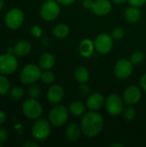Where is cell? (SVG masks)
<instances>
[{
	"label": "cell",
	"instance_id": "1",
	"mask_svg": "<svg viewBox=\"0 0 146 147\" xmlns=\"http://www.w3.org/2000/svg\"><path fill=\"white\" fill-rule=\"evenodd\" d=\"M81 128L83 134L89 138L98 135L103 129L104 120L103 117L96 111L86 113L81 121Z\"/></svg>",
	"mask_w": 146,
	"mask_h": 147
},
{
	"label": "cell",
	"instance_id": "2",
	"mask_svg": "<svg viewBox=\"0 0 146 147\" xmlns=\"http://www.w3.org/2000/svg\"><path fill=\"white\" fill-rule=\"evenodd\" d=\"M51 123L46 119H39L35 121L32 127L33 138L40 142L45 141L50 135Z\"/></svg>",
	"mask_w": 146,
	"mask_h": 147
},
{
	"label": "cell",
	"instance_id": "3",
	"mask_svg": "<svg viewBox=\"0 0 146 147\" xmlns=\"http://www.w3.org/2000/svg\"><path fill=\"white\" fill-rule=\"evenodd\" d=\"M40 67L34 64H28L25 65L21 71L20 79L23 84H33L40 79Z\"/></svg>",
	"mask_w": 146,
	"mask_h": 147
},
{
	"label": "cell",
	"instance_id": "4",
	"mask_svg": "<svg viewBox=\"0 0 146 147\" xmlns=\"http://www.w3.org/2000/svg\"><path fill=\"white\" fill-rule=\"evenodd\" d=\"M69 118V111L64 105H56L54 106L49 114V121L50 123L56 127H60L64 126Z\"/></svg>",
	"mask_w": 146,
	"mask_h": 147
},
{
	"label": "cell",
	"instance_id": "5",
	"mask_svg": "<svg viewBox=\"0 0 146 147\" xmlns=\"http://www.w3.org/2000/svg\"><path fill=\"white\" fill-rule=\"evenodd\" d=\"M22 113L28 119L37 120L43 113L42 106L34 98L27 99L22 103Z\"/></svg>",
	"mask_w": 146,
	"mask_h": 147
},
{
	"label": "cell",
	"instance_id": "6",
	"mask_svg": "<svg viewBox=\"0 0 146 147\" xmlns=\"http://www.w3.org/2000/svg\"><path fill=\"white\" fill-rule=\"evenodd\" d=\"M60 14V7L54 0H46L40 8L41 17L47 22L53 21L58 18Z\"/></svg>",
	"mask_w": 146,
	"mask_h": 147
},
{
	"label": "cell",
	"instance_id": "7",
	"mask_svg": "<svg viewBox=\"0 0 146 147\" xmlns=\"http://www.w3.org/2000/svg\"><path fill=\"white\" fill-rule=\"evenodd\" d=\"M105 107L107 112L112 116H118L123 113L124 101L118 95L113 94L108 96L105 101Z\"/></svg>",
	"mask_w": 146,
	"mask_h": 147
},
{
	"label": "cell",
	"instance_id": "8",
	"mask_svg": "<svg viewBox=\"0 0 146 147\" xmlns=\"http://www.w3.org/2000/svg\"><path fill=\"white\" fill-rule=\"evenodd\" d=\"M113 40L114 39L111 34L106 33L99 34L94 41L96 50L101 54H107L110 53L114 45Z\"/></svg>",
	"mask_w": 146,
	"mask_h": 147
},
{
	"label": "cell",
	"instance_id": "9",
	"mask_svg": "<svg viewBox=\"0 0 146 147\" xmlns=\"http://www.w3.org/2000/svg\"><path fill=\"white\" fill-rule=\"evenodd\" d=\"M24 21V14L23 12L17 8L11 9L5 16V23L8 28L10 29H17L19 28Z\"/></svg>",
	"mask_w": 146,
	"mask_h": 147
},
{
	"label": "cell",
	"instance_id": "10",
	"mask_svg": "<svg viewBox=\"0 0 146 147\" xmlns=\"http://www.w3.org/2000/svg\"><path fill=\"white\" fill-rule=\"evenodd\" d=\"M18 65L17 59L11 53L0 55V73L7 75L13 73Z\"/></svg>",
	"mask_w": 146,
	"mask_h": 147
},
{
	"label": "cell",
	"instance_id": "11",
	"mask_svg": "<svg viewBox=\"0 0 146 147\" xmlns=\"http://www.w3.org/2000/svg\"><path fill=\"white\" fill-rule=\"evenodd\" d=\"M133 70V65L130 59H120L114 65V75L117 78L123 80L131 76Z\"/></svg>",
	"mask_w": 146,
	"mask_h": 147
},
{
	"label": "cell",
	"instance_id": "12",
	"mask_svg": "<svg viewBox=\"0 0 146 147\" xmlns=\"http://www.w3.org/2000/svg\"><path fill=\"white\" fill-rule=\"evenodd\" d=\"M141 96L142 94L140 90L135 85H131L125 90L122 99L126 105L133 106L137 104L140 101Z\"/></svg>",
	"mask_w": 146,
	"mask_h": 147
},
{
	"label": "cell",
	"instance_id": "13",
	"mask_svg": "<svg viewBox=\"0 0 146 147\" xmlns=\"http://www.w3.org/2000/svg\"><path fill=\"white\" fill-rule=\"evenodd\" d=\"M64 95H65V91L60 85L58 84L52 85L49 88L47 91L46 94L47 101L52 104H58L62 101Z\"/></svg>",
	"mask_w": 146,
	"mask_h": 147
},
{
	"label": "cell",
	"instance_id": "14",
	"mask_svg": "<svg viewBox=\"0 0 146 147\" xmlns=\"http://www.w3.org/2000/svg\"><path fill=\"white\" fill-rule=\"evenodd\" d=\"M105 101L106 100L104 99L102 94L94 93L88 97L86 102V106L91 111H97L104 106Z\"/></svg>",
	"mask_w": 146,
	"mask_h": 147
},
{
	"label": "cell",
	"instance_id": "15",
	"mask_svg": "<svg viewBox=\"0 0 146 147\" xmlns=\"http://www.w3.org/2000/svg\"><path fill=\"white\" fill-rule=\"evenodd\" d=\"M91 9L97 16H105L111 11L112 3L109 0H96Z\"/></svg>",
	"mask_w": 146,
	"mask_h": 147
},
{
	"label": "cell",
	"instance_id": "16",
	"mask_svg": "<svg viewBox=\"0 0 146 147\" xmlns=\"http://www.w3.org/2000/svg\"><path fill=\"white\" fill-rule=\"evenodd\" d=\"M95 44L89 39H83L79 44V53L83 58H90L95 51Z\"/></svg>",
	"mask_w": 146,
	"mask_h": 147
},
{
	"label": "cell",
	"instance_id": "17",
	"mask_svg": "<svg viewBox=\"0 0 146 147\" xmlns=\"http://www.w3.org/2000/svg\"><path fill=\"white\" fill-rule=\"evenodd\" d=\"M83 134L81 126H79L77 123H71L70 124L66 130H65V135L69 141L71 142H76L80 138L81 134Z\"/></svg>",
	"mask_w": 146,
	"mask_h": 147
},
{
	"label": "cell",
	"instance_id": "18",
	"mask_svg": "<svg viewBox=\"0 0 146 147\" xmlns=\"http://www.w3.org/2000/svg\"><path fill=\"white\" fill-rule=\"evenodd\" d=\"M141 16H142V13L141 10L139 9V7L131 5L125 11V18L130 23L138 22L141 19Z\"/></svg>",
	"mask_w": 146,
	"mask_h": 147
},
{
	"label": "cell",
	"instance_id": "19",
	"mask_svg": "<svg viewBox=\"0 0 146 147\" xmlns=\"http://www.w3.org/2000/svg\"><path fill=\"white\" fill-rule=\"evenodd\" d=\"M55 63V58L54 56L50 53H42L40 56L39 59V66L40 69L45 70H50Z\"/></svg>",
	"mask_w": 146,
	"mask_h": 147
},
{
	"label": "cell",
	"instance_id": "20",
	"mask_svg": "<svg viewBox=\"0 0 146 147\" xmlns=\"http://www.w3.org/2000/svg\"><path fill=\"white\" fill-rule=\"evenodd\" d=\"M30 50H31V44L25 40H22L18 41L14 47V53L18 57H23L28 54Z\"/></svg>",
	"mask_w": 146,
	"mask_h": 147
},
{
	"label": "cell",
	"instance_id": "21",
	"mask_svg": "<svg viewBox=\"0 0 146 147\" xmlns=\"http://www.w3.org/2000/svg\"><path fill=\"white\" fill-rule=\"evenodd\" d=\"M52 34L58 39H65L70 34L69 27L65 23H59L52 28Z\"/></svg>",
	"mask_w": 146,
	"mask_h": 147
},
{
	"label": "cell",
	"instance_id": "22",
	"mask_svg": "<svg viewBox=\"0 0 146 147\" xmlns=\"http://www.w3.org/2000/svg\"><path fill=\"white\" fill-rule=\"evenodd\" d=\"M76 79L80 84H86L89 79V73L86 67L84 66H78L74 72Z\"/></svg>",
	"mask_w": 146,
	"mask_h": 147
},
{
	"label": "cell",
	"instance_id": "23",
	"mask_svg": "<svg viewBox=\"0 0 146 147\" xmlns=\"http://www.w3.org/2000/svg\"><path fill=\"white\" fill-rule=\"evenodd\" d=\"M70 112L75 116L83 115L85 113V106L81 102H73L70 105Z\"/></svg>",
	"mask_w": 146,
	"mask_h": 147
},
{
	"label": "cell",
	"instance_id": "24",
	"mask_svg": "<svg viewBox=\"0 0 146 147\" xmlns=\"http://www.w3.org/2000/svg\"><path fill=\"white\" fill-rule=\"evenodd\" d=\"M122 115H123V117L126 121H132L136 117V110L132 105H128L126 108L124 109Z\"/></svg>",
	"mask_w": 146,
	"mask_h": 147
},
{
	"label": "cell",
	"instance_id": "25",
	"mask_svg": "<svg viewBox=\"0 0 146 147\" xmlns=\"http://www.w3.org/2000/svg\"><path fill=\"white\" fill-rule=\"evenodd\" d=\"M144 59L145 54L141 51H135L130 56V61L133 63V65H139L144 61Z\"/></svg>",
	"mask_w": 146,
	"mask_h": 147
},
{
	"label": "cell",
	"instance_id": "26",
	"mask_svg": "<svg viewBox=\"0 0 146 147\" xmlns=\"http://www.w3.org/2000/svg\"><path fill=\"white\" fill-rule=\"evenodd\" d=\"M9 90V82L8 78L0 75V96L6 95Z\"/></svg>",
	"mask_w": 146,
	"mask_h": 147
},
{
	"label": "cell",
	"instance_id": "27",
	"mask_svg": "<svg viewBox=\"0 0 146 147\" xmlns=\"http://www.w3.org/2000/svg\"><path fill=\"white\" fill-rule=\"evenodd\" d=\"M54 78H55V76H54V73L49 70H45V71L41 72V75H40V80L44 83V84H52L53 81H54Z\"/></svg>",
	"mask_w": 146,
	"mask_h": 147
},
{
	"label": "cell",
	"instance_id": "28",
	"mask_svg": "<svg viewBox=\"0 0 146 147\" xmlns=\"http://www.w3.org/2000/svg\"><path fill=\"white\" fill-rule=\"evenodd\" d=\"M24 96V90L21 87L15 86L10 91V96L15 100H20Z\"/></svg>",
	"mask_w": 146,
	"mask_h": 147
},
{
	"label": "cell",
	"instance_id": "29",
	"mask_svg": "<svg viewBox=\"0 0 146 147\" xmlns=\"http://www.w3.org/2000/svg\"><path fill=\"white\" fill-rule=\"evenodd\" d=\"M125 35V30L120 28V27H116L114 28L112 32H111V36L114 40H121Z\"/></svg>",
	"mask_w": 146,
	"mask_h": 147
},
{
	"label": "cell",
	"instance_id": "30",
	"mask_svg": "<svg viewBox=\"0 0 146 147\" xmlns=\"http://www.w3.org/2000/svg\"><path fill=\"white\" fill-rule=\"evenodd\" d=\"M28 95L31 98H38L40 96V88L36 84H32L28 89Z\"/></svg>",
	"mask_w": 146,
	"mask_h": 147
},
{
	"label": "cell",
	"instance_id": "31",
	"mask_svg": "<svg viewBox=\"0 0 146 147\" xmlns=\"http://www.w3.org/2000/svg\"><path fill=\"white\" fill-rule=\"evenodd\" d=\"M8 131L4 127H0V144L5 143L8 140Z\"/></svg>",
	"mask_w": 146,
	"mask_h": 147
},
{
	"label": "cell",
	"instance_id": "32",
	"mask_svg": "<svg viewBox=\"0 0 146 147\" xmlns=\"http://www.w3.org/2000/svg\"><path fill=\"white\" fill-rule=\"evenodd\" d=\"M79 93L83 96H86L89 94V87L86 84H82L79 87Z\"/></svg>",
	"mask_w": 146,
	"mask_h": 147
},
{
	"label": "cell",
	"instance_id": "33",
	"mask_svg": "<svg viewBox=\"0 0 146 147\" xmlns=\"http://www.w3.org/2000/svg\"><path fill=\"white\" fill-rule=\"evenodd\" d=\"M31 34L35 37H40L42 34V30L39 26H33L31 28Z\"/></svg>",
	"mask_w": 146,
	"mask_h": 147
},
{
	"label": "cell",
	"instance_id": "34",
	"mask_svg": "<svg viewBox=\"0 0 146 147\" xmlns=\"http://www.w3.org/2000/svg\"><path fill=\"white\" fill-rule=\"evenodd\" d=\"M127 1L131 5L136 6V7H141L145 5L146 3V0H127Z\"/></svg>",
	"mask_w": 146,
	"mask_h": 147
},
{
	"label": "cell",
	"instance_id": "35",
	"mask_svg": "<svg viewBox=\"0 0 146 147\" xmlns=\"http://www.w3.org/2000/svg\"><path fill=\"white\" fill-rule=\"evenodd\" d=\"M93 3H94V1L93 0H83V6L89 9H91L92 6H93Z\"/></svg>",
	"mask_w": 146,
	"mask_h": 147
},
{
	"label": "cell",
	"instance_id": "36",
	"mask_svg": "<svg viewBox=\"0 0 146 147\" xmlns=\"http://www.w3.org/2000/svg\"><path fill=\"white\" fill-rule=\"evenodd\" d=\"M140 86H141L142 90L145 92H146V73L144 74L140 78Z\"/></svg>",
	"mask_w": 146,
	"mask_h": 147
},
{
	"label": "cell",
	"instance_id": "37",
	"mask_svg": "<svg viewBox=\"0 0 146 147\" xmlns=\"http://www.w3.org/2000/svg\"><path fill=\"white\" fill-rule=\"evenodd\" d=\"M38 146H39L38 143H36V142L34 141V140H29V141L26 142V143L23 145V146L24 147H37Z\"/></svg>",
	"mask_w": 146,
	"mask_h": 147
},
{
	"label": "cell",
	"instance_id": "38",
	"mask_svg": "<svg viewBox=\"0 0 146 147\" xmlns=\"http://www.w3.org/2000/svg\"><path fill=\"white\" fill-rule=\"evenodd\" d=\"M75 0H57L58 3L63 4V5H70L74 3Z\"/></svg>",
	"mask_w": 146,
	"mask_h": 147
},
{
	"label": "cell",
	"instance_id": "39",
	"mask_svg": "<svg viewBox=\"0 0 146 147\" xmlns=\"http://www.w3.org/2000/svg\"><path fill=\"white\" fill-rule=\"evenodd\" d=\"M5 121H6V115L4 114L3 111L0 110V125L4 123Z\"/></svg>",
	"mask_w": 146,
	"mask_h": 147
},
{
	"label": "cell",
	"instance_id": "40",
	"mask_svg": "<svg viewBox=\"0 0 146 147\" xmlns=\"http://www.w3.org/2000/svg\"><path fill=\"white\" fill-rule=\"evenodd\" d=\"M15 130L19 134H21L22 132V125H20V124L15 125Z\"/></svg>",
	"mask_w": 146,
	"mask_h": 147
},
{
	"label": "cell",
	"instance_id": "41",
	"mask_svg": "<svg viewBox=\"0 0 146 147\" xmlns=\"http://www.w3.org/2000/svg\"><path fill=\"white\" fill-rule=\"evenodd\" d=\"M114 3H117V4H123L125 3L127 0H112Z\"/></svg>",
	"mask_w": 146,
	"mask_h": 147
},
{
	"label": "cell",
	"instance_id": "42",
	"mask_svg": "<svg viewBox=\"0 0 146 147\" xmlns=\"http://www.w3.org/2000/svg\"><path fill=\"white\" fill-rule=\"evenodd\" d=\"M111 146H113V147H118V146L123 147V146H124V145H122V144H119V143H114V144H112V145H111Z\"/></svg>",
	"mask_w": 146,
	"mask_h": 147
},
{
	"label": "cell",
	"instance_id": "43",
	"mask_svg": "<svg viewBox=\"0 0 146 147\" xmlns=\"http://www.w3.org/2000/svg\"><path fill=\"white\" fill-rule=\"evenodd\" d=\"M3 5H4V0H0V9H3Z\"/></svg>",
	"mask_w": 146,
	"mask_h": 147
},
{
	"label": "cell",
	"instance_id": "44",
	"mask_svg": "<svg viewBox=\"0 0 146 147\" xmlns=\"http://www.w3.org/2000/svg\"><path fill=\"white\" fill-rule=\"evenodd\" d=\"M13 52H14V49L13 48H10V47L8 48V53H12Z\"/></svg>",
	"mask_w": 146,
	"mask_h": 147
},
{
	"label": "cell",
	"instance_id": "45",
	"mask_svg": "<svg viewBox=\"0 0 146 147\" xmlns=\"http://www.w3.org/2000/svg\"><path fill=\"white\" fill-rule=\"evenodd\" d=\"M2 145H3V144H0V147H2V146H2Z\"/></svg>",
	"mask_w": 146,
	"mask_h": 147
},
{
	"label": "cell",
	"instance_id": "46",
	"mask_svg": "<svg viewBox=\"0 0 146 147\" xmlns=\"http://www.w3.org/2000/svg\"></svg>",
	"mask_w": 146,
	"mask_h": 147
}]
</instances>
